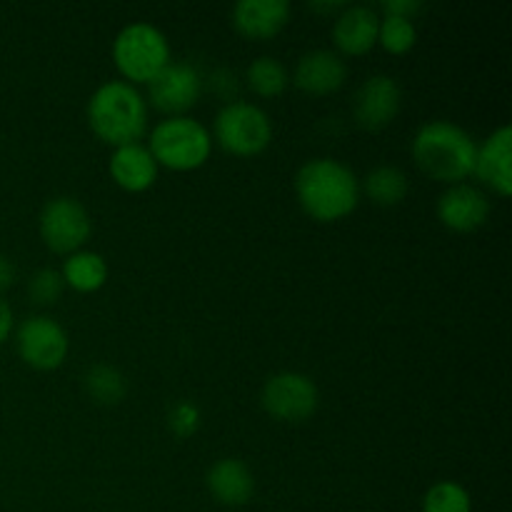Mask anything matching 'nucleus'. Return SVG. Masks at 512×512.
Here are the masks:
<instances>
[{
	"label": "nucleus",
	"mask_w": 512,
	"mask_h": 512,
	"mask_svg": "<svg viewBox=\"0 0 512 512\" xmlns=\"http://www.w3.org/2000/svg\"><path fill=\"white\" fill-rule=\"evenodd\" d=\"M10 330H13V310H10V305L0 298V343L8 340Z\"/></svg>",
	"instance_id": "obj_28"
},
{
	"label": "nucleus",
	"mask_w": 512,
	"mask_h": 512,
	"mask_svg": "<svg viewBox=\"0 0 512 512\" xmlns=\"http://www.w3.org/2000/svg\"><path fill=\"white\" fill-rule=\"evenodd\" d=\"M368 198L378 205H398L408 195V175L395 165H378L363 180Z\"/></svg>",
	"instance_id": "obj_20"
},
{
	"label": "nucleus",
	"mask_w": 512,
	"mask_h": 512,
	"mask_svg": "<svg viewBox=\"0 0 512 512\" xmlns=\"http://www.w3.org/2000/svg\"><path fill=\"white\" fill-rule=\"evenodd\" d=\"M343 8H345L343 0H325V3L313 0V3H310V10H315V13H340Z\"/></svg>",
	"instance_id": "obj_30"
},
{
	"label": "nucleus",
	"mask_w": 512,
	"mask_h": 512,
	"mask_svg": "<svg viewBox=\"0 0 512 512\" xmlns=\"http://www.w3.org/2000/svg\"><path fill=\"white\" fill-rule=\"evenodd\" d=\"M200 90H203V80L198 70L190 63H173V60L148 83L150 103L168 113L170 118L193 108L200 98Z\"/></svg>",
	"instance_id": "obj_10"
},
{
	"label": "nucleus",
	"mask_w": 512,
	"mask_h": 512,
	"mask_svg": "<svg viewBox=\"0 0 512 512\" xmlns=\"http://www.w3.org/2000/svg\"><path fill=\"white\" fill-rule=\"evenodd\" d=\"M93 230L88 210L70 195L50 198L40 210V235L55 253H75L85 245Z\"/></svg>",
	"instance_id": "obj_8"
},
{
	"label": "nucleus",
	"mask_w": 512,
	"mask_h": 512,
	"mask_svg": "<svg viewBox=\"0 0 512 512\" xmlns=\"http://www.w3.org/2000/svg\"><path fill=\"white\" fill-rule=\"evenodd\" d=\"M288 0H240L233 8V25L245 38H273L288 25Z\"/></svg>",
	"instance_id": "obj_16"
},
{
	"label": "nucleus",
	"mask_w": 512,
	"mask_h": 512,
	"mask_svg": "<svg viewBox=\"0 0 512 512\" xmlns=\"http://www.w3.org/2000/svg\"><path fill=\"white\" fill-rule=\"evenodd\" d=\"M148 150L158 165L173 170H193L208 160L213 150V135L200 120L190 115H173L155 125Z\"/></svg>",
	"instance_id": "obj_4"
},
{
	"label": "nucleus",
	"mask_w": 512,
	"mask_h": 512,
	"mask_svg": "<svg viewBox=\"0 0 512 512\" xmlns=\"http://www.w3.org/2000/svg\"><path fill=\"white\" fill-rule=\"evenodd\" d=\"M418 38V30L415 23L408 18H400V15H383L378 25V40L383 43V48L393 55L408 53L415 45Z\"/></svg>",
	"instance_id": "obj_24"
},
{
	"label": "nucleus",
	"mask_w": 512,
	"mask_h": 512,
	"mask_svg": "<svg viewBox=\"0 0 512 512\" xmlns=\"http://www.w3.org/2000/svg\"><path fill=\"white\" fill-rule=\"evenodd\" d=\"M113 60L128 80L150 83L170 63L168 38L143 20L130 23L115 35Z\"/></svg>",
	"instance_id": "obj_5"
},
{
	"label": "nucleus",
	"mask_w": 512,
	"mask_h": 512,
	"mask_svg": "<svg viewBox=\"0 0 512 512\" xmlns=\"http://www.w3.org/2000/svg\"><path fill=\"white\" fill-rule=\"evenodd\" d=\"M403 93H400L398 80L390 75L378 73L363 80L353 98V113L363 128L380 130L398 115Z\"/></svg>",
	"instance_id": "obj_11"
},
{
	"label": "nucleus",
	"mask_w": 512,
	"mask_h": 512,
	"mask_svg": "<svg viewBox=\"0 0 512 512\" xmlns=\"http://www.w3.org/2000/svg\"><path fill=\"white\" fill-rule=\"evenodd\" d=\"M380 15L370 5H345L333 23V40L343 53L363 55L378 43Z\"/></svg>",
	"instance_id": "obj_14"
},
{
	"label": "nucleus",
	"mask_w": 512,
	"mask_h": 512,
	"mask_svg": "<svg viewBox=\"0 0 512 512\" xmlns=\"http://www.w3.org/2000/svg\"><path fill=\"white\" fill-rule=\"evenodd\" d=\"M260 403H263L265 413L273 418L285 420V423H303L318 410L320 393L313 378L285 370V373L270 375L265 380Z\"/></svg>",
	"instance_id": "obj_7"
},
{
	"label": "nucleus",
	"mask_w": 512,
	"mask_h": 512,
	"mask_svg": "<svg viewBox=\"0 0 512 512\" xmlns=\"http://www.w3.org/2000/svg\"><path fill=\"white\" fill-rule=\"evenodd\" d=\"M88 123L105 143H138L148 128V103L133 83L108 80L88 100Z\"/></svg>",
	"instance_id": "obj_3"
},
{
	"label": "nucleus",
	"mask_w": 512,
	"mask_h": 512,
	"mask_svg": "<svg viewBox=\"0 0 512 512\" xmlns=\"http://www.w3.org/2000/svg\"><path fill=\"white\" fill-rule=\"evenodd\" d=\"M215 140L233 155H258L273 140V123L258 105L230 100L215 115Z\"/></svg>",
	"instance_id": "obj_6"
},
{
	"label": "nucleus",
	"mask_w": 512,
	"mask_h": 512,
	"mask_svg": "<svg viewBox=\"0 0 512 512\" xmlns=\"http://www.w3.org/2000/svg\"><path fill=\"white\" fill-rule=\"evenodd\" d=\"M63 280L78 293H95L108 280V263L93 250H75L63 265Z\"/></svg>",
	"instance_id": "obj_19"
},
{
	"label": "nucleus",
	"mask_w": 512,
	"mask_h": 512,
	"mask_svg": "<svg viewBox=\"0 0 512 512\" xmlns=\"http://www.w3.org/2000/svg\"><path fill=\"white\" fill-rule=\"evenodd\" d=\"M20 358L38 370H53L68 355V333L48 315H30L15 333Z\"/></svg>",
	"instance_id": "obj_9"
},
{
	"label": "nucleus",
	"mask_w": 512,
	"mask_h": 512,
	"mask_svg": "<svg viewBox=\"0 0 512 512\" xmlns=\"http://www.w3.org/2000/svg\"><path fill=\"white\" fill-rule=\"evenodd\" d=\"M250 88L255 90L263 98H275V95L283 93L288 88V70L273 55H260L253 63L248 65V73H245Z\"/></svg>",
	"instance_id": "obj_22"
},
{
	"label": "nucleus",
	"mask_w": 512,
	"mask_h": 512,
	"mask_svg": "<svg viewBox=\"0 0 512 512\" xmlns=\"http://www.w3.org/2000/svg\"><path fill=\"white\" fill-rule=\"evenodd\" d=\"M170 430H173L178 438H190V435L198 433L200 428V410L198 405H193L190 400H180L173 405L168 415Z\"/></svg>",
	"instance_id": "obj_26"
},
{
	"label": "nucleus",
	"mask_w": 512,
	"mask_h": 512,
	"mask_svg": "<svg viewBox=\"0 0 512 512\" xmlns=\"http://www.w3.org/2000/svg\"><path fill=\"white\" fill-rule=\"evenodd\" d=\"M423 512H473V498L460 483L440 480L425 493Z\"/></svg>",
	"instance_id": "obj_23"
},
{
	"label": "nucleus",
	"mask_w": 512,
	"mask_h": 512,
	"mask_svg": "<svg viewBox=\"0 0 512 512\" xmlns=\"http://www.w3.org/2000/svg\"><path fill=\"white\" fill-rule=\"evenodd\" d=\"M110 175L120 188L143 193L158 178V163L145 145L128 143L115 148V153L110 155Z\"/></svg>",
	"instance_id": "obj_17"
},
{
	"label": "nucleus",
	"mask_w": 512,
	"mask_h": 512,
	"mask_svg": "<svg viewBox=\"0 0 512 512\" xmlns=\"http://www.w3.org/2000/svg\"><path fill=\"white\" fill-rule=\"evenodd\" d=\"M438 218L445 228L455 233H470L485 225L490 218V200L480 188L468 183H455L438 198Z\"/></svg>",
	"instance_id": "obj_12"
},
{
	"label": "nucleus",
	"mask_w": 512,
	"mask_h": 512,
	"mask_svg": "<svg viewBox=\"0 0 512 512\" xmlns=\"http://www.w3.org/2000/svg\"><path fill=\"white\" fill-rule=\"evenodd\" d=\"M295 195L310 218L330 223L358 208L360 180L340 160L315 158L295 175Z\"/></svg>",
	"instance_id": "obj_1"
},
{
	"label": "nucleus",
	"mask_w": 512,
	"mask_h": 512,
	"mask_svg": "<svg viewBox=\"0 0 512 512\" xmlns=\"http://www.w3.org/2000/svg\"><path fill=\"white\" fill-rule=\"evenodd\" d=\"M13 278H15V265L10 263V258L0 255V290L8 288V285L13 283Z\"/></svg>",
	"instance_id": "obj_29"
},
{
	"label": "nucleus",
	"mask_w": 512,
	"mask_h": 512,
	"mask_svg": "<svg viewBox=\"0 0 512 512\" xmlns=\"http://www.w3.org/2000/svg\"><path fill=\"white\" fill-rule=\"evenodd\" d=\"M348 78L343 58L333 50H308L295 65V85L310 95H328Z\"/></svg>",
	"instance_id": "obj_15"
},
{
	"label": "nucleus",
	"mask_w": 512,
	"mask_h": 512,
	"mask_svg": "<svg viewBox=\"0 0 512 512\" xmlns=\"http://www.w3.org/2000/svg\"><path fill=\"white\" fill-rule=\"evenodd\" d=\"M83 385L85 393L100 405H118L125 398V393H128V380H125V375L118 368L105 363L88 368Z\"/></svg>",
	"instance_id": "obj_21"
},
{
	"label": "nucleus",
	"mask_w": 512,
	"mask_h": 512,
	"mask_svg": "<svg viewBox=\"0 0 512 512\" xmlns=\"http://www.w3.org/2000/svg\"><path fill=\"white\" fill-rule=\"evenodd\" d=\"M510 158H512V128L500 125L498 130L488 135L483 145L475 153V168L478 178L485 185L500 195H510L512 175H510Z\"/></svg>",
	"instance_id": "obj_13"
},
{
	"label": "nucleus",
	"mask_w": 512,
	"mask_h": 512,
	"mask_svg": "<svg viewBox=\"0 0 512 512\" xmlns=\"http://www.w3.org/2000/svg\"><path fill=\"white\" fill-rule=\"evenodd\" d=\"M383 10L385 15H400V18L413 20L423 10V3L420 0H385Z\"/></svg>",
	"instance_id": "obj_27"
},
{
	"label": "nucleus",
	"mask_w": 512,
	"mask_h": 512,
	"mask_svg": "<svg viewBox=\"0 0 512 512\" xmlns=\"http://www.w3.org/2000/svg\"><path fill=\"white\" fill-rule=\"evenodd\" d=\"M410 150H413L415 163L430 178L455 185L473 173L478 145L473 135L460 125L450 120H430L420 125Z\"/></svg>",
	"instance_id": "obj_2"
},
{
	"label": "nucleus",
	"mask_w": 512,
	"mask_h": 512,
	"mask_svg": "<svg viewBox=\"0 0 512 512\" xmlns=\"http://www.w3.org/2000/svg\"><path fill=\"white\" fill-rule=\"evenodd\" d=\"M205 483H208L210 495H213L218 503L230 505V508H240V505L248 503L255 493V478L250 473L248 465L243 460L235 458H223L208 470L205 475Z\"/></svg>",
	"instance_id": "obj_18"
},
{
	"label": "nucleus",
	"mask_w": 512,
	"mask_h": 512,
	"mask_svg": "<svg viewBox=\"0 0 512 512\" xmlns=\"http://www.w3.org/2000/svg\"><path fill=\"white\" fill-rule=\"evenodd\" d=\"M63 285H65V280H63V275H60V270L43 268V270H38L33 278H30L28 293L35 303L50 305L60 298V293H63Z\"/></svg>",
	"instance_id": "obj_25"
}]
</instances>
